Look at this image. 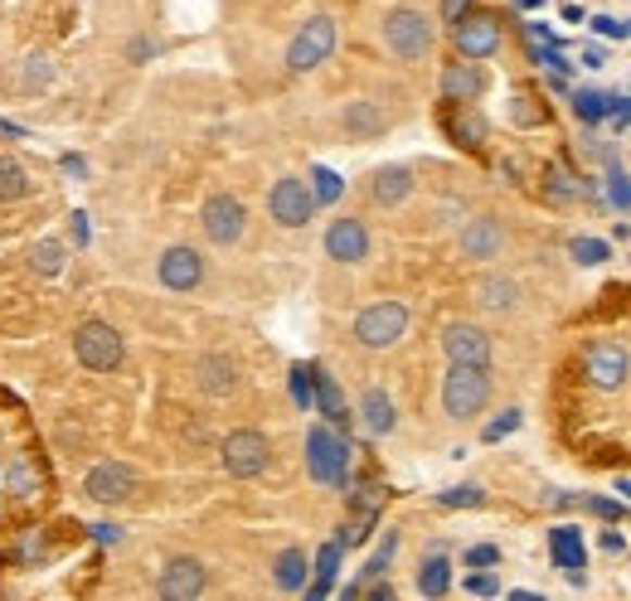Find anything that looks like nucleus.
<instances>
[{
	"instance_id": "43",
	"label": "nucleus",
	"mask_w": 631,
	"mask_h": 601,
	"mask_svg": "<svg viewBox=\"0 0 631 601\" xmlns=\"http://www.w3.org/2000/svg\"><path fill=\"white\" fill-rule=\"evenodd\" d=\"M607 122H613L617 131L631 127V102H627V98H617V92H613V102H607Z\"/></svg>"
},
{
	"instance_id": "26",
	"label": "nucleus",
	"mask_w": 631,
	"mask_h": 601,
	"mask_svg": "<svg viewBox=\"0 0 631 601\" xmlns=\"http://www.w3.org/2000/svg\"><path fill=\"white\" fill-rule=\"evenodd\" d=\"M447 587H452V563L442 553H432L428 563L418 567V592L422 597H447Z\"/></svg>"
},
{
	"instance_id": "17",
	"label": "nucleus",
	"mask_w": 631,
	"mask_h": 601,
	"mask_svg": "<svg viewBox=\"0 0 631 601\" xmlns=\"http://www.w3.org/2000/svg\"><path fill=\"white\" fill-rule=\"evenodd\" d=\"M505 247V228L501 219H491V214H481V219H471L462 228V257H471V263H485V257H495Z\"/></svg>"
},
{
	"instance_id": "46",
	"label": "nucleus",
	"mask_w": 631,
	"mask_h": 601,
	"mask_svg": "<svg viewBox=\"0 0 631 601\" xmlns=\"http://www.w3.org/2000/svg\"><path fill=\"white\" fill-rule=\"evenodd\" d=\"M588 510L603 514V520H622V504H613V500H588Z\"/></svg>"
},
{
	"instance_id": "40",
	"label": "nucleus",
	"mask_w": 631,
	"mask_h": 601,
	"mask_svg": "<svg viewBox=\"0 0 631 601\" xmlns=\"http://www.w3.org/2000/svg\"><path fill=\"white\" fill-rule=\"evenodd\" d=\"M520 427V408H510L505 418H495L491 427H485V442H501V437H510V432Z\"/></svg>"
},
{
	"instance_id": "48",
	"label": "nucleus",
	"mask_w": 631,
	"mask_h": 601,
	"mask_svg": "<svg viewBox=\"0 0 631 601\" xmlns=\"http://www.w3.org/2000/svg\"><path fill=\"white\" fill-rule=\"evenodd\" d=\"M365 592L375 601H394V587H389V583H375V587H365Z\"/></svg>"
},
{
	"instance_id": "51",
	"label": "nucleus",
	"mask_w": 631,
	"mask_h": 601,
	"mask_svg": "<svg viewBox=\"0 0 631 601\" xmlns=\"http://www.w3.org/2000/svg\"><path fill=\"white\" fill-rule=\"evenodd\" d=\"M74 238H78V243H88V219H83V214L74 219Z\"/></svg>"
},
{
	"instance_id": "30",
	"label": "nucleus",
	"mask_w": 631,
	"mask_h": 601,
	"mask_svg": "<svg viewBox=\"0 0 631 601\" xmlns=\"http://www.w3.org/2000/svg\"><path fill=\"white\" fill-rule=\"evenodd\" d=\"M340 548L345 544H326L316 553V583H312V597H326L330 592V583H336V573H340Z\"/></svg>"
},
{
	"instance_id": "12",
	"label": "nucleus",
	"mask_w": 631,
	"mask_h": 601,
	"mask_svg": "<svg viewBox=\"0 0 631 601\" xmlns=\"http://www.w3.org/2000/svg\"><path fill=\"white\" fill-rule=\"evenodd\" d=\"M442 349H447L452 365H485L491 369V335H485L481 325H471V320H452V325L442 330Z\"/></svg>"
},
{
	"instance_id": "19",
	"label": "nucleus",
	"mask_w": 631,
	"mask_h": 601,
	"mask_svg": "<svg viewBox=\"0 0 631 601\" xmlns=\"http://www.w3.org/2000/svg\"><path fill=\"white\" fill-rule=\"evenodd\" d=\"M194 383H200L210 398H229L238 388V365L229 355H204L200 365H194Z\"/></svg>"
},
{
	"instance_id": "7",
	"label": "nucleus",
	"mask_w": 631,
	"mask_h": 601,
	"mask_svg": "<svg viewBox=\"0 0 631 601\" xmlns=\"http://www.w3.org/2000/svg\"><path fill=\"white\" fill-rule=\"evenodd\" d=\"M224 471L238 475V481H253V475H263L267 471V461H273V447H267V437L263 432H253V427H238L224 437Z\"/></svg>"
},
{
	"instance_id": "5",
	"label": "nucleus",
	"mask_w": 631,
	"mask_h": 601,
	"mask_svg": "<svg viewBox=\"0 0 631 601\" xmlns=\"http://www.w3.org/2000/svg\"><path fill=\"white\" fill-rule=\"evenodd\" d=\"M306 471L320 485H345L350 475V442L330 427H312L306 432Z\"/></svg>"
},
{
	"instance_id": "21",
	"label": "nucleus",
	"mask_w": 631,
	"mask_h": 601,
	"mask_svg": "<svg viewBox=\"0 0 631 601\" xmlns=\"http://www.w3.org/2000/svg\"><path fill=\"white\" fill-rule=\"evenodd\" d=\"M369 194H375V204H384V209H394L413 194V170L408 165H384V170H375V180H369Z\"/></svg>"
},
{
	"instance_id": "11",
	"label": "nucleus",
	"mask_w": 631,
	"mask_h": 601,
	"mask_svg": "<svg viewBox=\"0 0 631 601\" xmlns=\"http://www.w3.org/2000/svg\"><path fill=\"white\" fill-rule=\"evenodd\" d=\"M83 490H88V500H98V504H122L131 490H137V471H131L127 461H98L88 471V481H83Z\"/></svg>"
},
{
	"instance_id": "27",
	"label": "nucleus",
	"mask_w": 631,
	"mask_h": 601,
	"mask_svg": "<svg viewBox=\"0 0 631 601\" xmlns=\"http://www.w3.org/2000/svg\"><path fill=\"white\" fill-rule=\"evenodd\" d=\"M485 310H515V300H520V286L510 282V277H485L481 292H476Z\"/></svg>"
},
{
	"instance_id": "39",
	"label": "nucleus",
	"mask_w": 631,
	"mask_h": 601,
	"mask_svg": "<svg viewBox=\"0 0 631 601\" xmlns=\"http://www.w3.org/2000/svg\"><path fill=\"white\" fill-rule=\"evenodd\" d=\"M593 29H597V35H607V39H631V20H617V15H597Z\"/></svg>"
},
{
	"instance_id": "22",
	"label": "nucleus",
	"mask_w": 631,
	"mask_h": 601,
	"mask_svg": "<svg viewBox=\"0 0 631 601\" xmlns=\"http://www.w3.org/2000/svg\"><path fill=\"white\" fill-rule=\"evenodd\" d=\"M442 92H447V102H476L485 92V74L476 64H452L442 74Z\"/></svg>"
},
{
	"instance_id": "6",
	"label": "nucleus",
	"mask_w": 631,
	"mask_h": 601,
	"mask_svg": "<svg viewBox=\"0 0 631 601\" xmlns=\"http://www.w3.org/2000/svg\"><path fill=\"white\" fill-rule=\"evenodd\" d=\"M330 49H336V20L330 15H312L302 29H296L292 49H287V68L292 74H312L316 64H326Z\"/></svg>"
},
{
	"instance_id": "38",
	"label": "nucleus",
	"mask_w": 631,
	"mask_h": 601,
	"mask_svg": "<svg viewBox=\"0 0 631 601\" xmlns=\"http://www.w3.org/2000/svg\"><path fill=\"white\" fill-rule=\"evenodd\" d=\"M607 194H613V204H617V209H631V180H627L622 170H617V165H613V170H607Z\"/></svg>"
},
{
	"instance_id": "4",
	"label": "nucleus",
	"mask_w": 631,
	"mask_h": 601,
	"mask_svg": "<svg viewBox=\"0 0 631 601\" xmlns=\"http://www.w3.org/2000/svg\"><path fill=\"white\" fill-rule=\"evenodd\" d=\"M408 335V306L403 300H375L355 316V340L365 349H389Z\"/></svg>"
},
{
	"instance_id": "36",
	"label": "nucleus",
	"mask_w": 631,
	"mask_h": 601,
	"mask_svg": "<svg viewBox=\"0 0 631 601\" xmlns=\"http://www.w3.org/2000/svg\"><path fill=\"white\" fill-rule=\"evenodd\" d=\"M292 398H296V408H312L316 402V369L312 365H292Z\"/></svg>"
},
{
	"instance_id": "10",
	"label": "nucleus",
	"mask_w": 631,
	"mask_h": 601,
	"mask_svg": "<svg viewBox=\"0 0 631 601\" xmlns=\"http://www.w3.org/2000/svg\"><path fill=\"white\" fill-rule=\"evenodd\" d=\"M200 223H204V238H210L214 247H229V243H238V238H243L248 209L234 200V194H214V200H204Z\"/></svg>"
},
{
	"instance_id": "8",
	"label": "nucleus",
	"mask_w": 631,
	"mask_h": 601,
	"mask_svg": "<svg viewBox=\"0 0 631 601\" xmlns=\"http://www.w3.org/2000/svg\"><path fill=\"white\" fill-rule=\"evenodd\" d=\"M267 214H273L282 228H306L316 214V194L306 180H296V175H282V180L267 190Z\"/></svg>"
},
{
	"instance_id": "20",
	"label": "nucleus",
	"mask_w": 631,
	"mask_h": 601,
	"mask_svg": "<svg viewBox=\"0 0 631 601\" xmlns=\"http://www.w3.org/2000/svg\"><path fill=\"white\" fill-rule=\"evenodd\" d=\"M359 422H365L369 437H389V432L399 427L394 398H389L384 388H365V398H359Z\"/></svg>"
},
{
	"instance_id": "9",
	"label": "nucleus",
	"mask_w": 631,
	"mask_h": 601,
	"mask_svg": "<svg viewBox=\"0 0 631 601\" xmlns=\"http://www.w3.org/2000/svg\"><path fill=\"white\" fill-rule=\"evenodd\" d=\"M583 374H588L593 388L617 393L631 379V359H627V349L617 345V340H593V345H588V355H583Z\"/></svg>"
},
{
	"instance_id": "3",
	"label": "nucleus",
	"mask_w": 631,
	"mask_h": 601,
	"mask_svg": "<svg viewBox=\"0 0 631 601\" xmlns=\"http://www.w3.org/2000/svg\"><path fill=\"white\" fill-rule=\"evenodd\" d=\"M74 355H78L83 369H92V374H112V369H122V359H127V345H122V335L108 320H88L74 335Z\"/></svg>"
},
{
	"instance_id": "1",
	"label": "nucleus",
	"mask_w": 631,
	"mask_h": 601,
	"mask_svg": "<svg viewBox=\"0 0 631 601\" xmlns=\"http://www.w3.org/2000/svg\"><path fill=\"white\" fill-rule=\"evenodd\" d=\"M485 402H491V374H485V365H452V374L442 379V412L452 422H471Z\"/></svg>"
},
{
	"instance_id": "33",
	"label": "nucleus",
	"mask_w": 631,
	"mask_h": 601,
	"mask_svg": "<svg viewBox=\"0 0 631 601\" xmlns=\"http://www.w3.org/2000/svg\"><path fill=\"white\" fill-rule=\"evenodd\" d=\"M5 481H10V495H35L39 490V475L25 456H15V461L5 465Z\"/></svg>"
},
{
	"instance_id": "47",
	"label": "nucleus",
	"mask_w": 631,
	"mask_h": 601,
	"mask_svg": "<svg viewBox=\"0 0 631 601\" xmlns=\"http://www.w3.org/2000/svg\"><path fill=\"white\" fill-rule=\"evenodd\" d=\"M550 194H554V200H568V194H573V184H568V175H550Z\"/></svg>"
},
{
	"instance_id": "34",
	"label": "nucleus",
	"mask_w": 631,
	"mask_h": 601,
	"mask_svg": "<svg viewBox=\"0 0 631 601\" xmlns=\"http://www.w3.org/2000/svg\"><path fill=\"white\" fill-rule=\"evenodd\" d=\"M312 194H316V204H336L340 200V194H345V180H340V175L336 170H326V165H316V170H312Z\"/></svg>"
},
{
	"instance_id": "52",
	"label": "nucleus",
	"mask_w": 631,
	"mask_h": 601,
	"mask_svg": "<svg viewBox=\"0 0 631 601\" xmlns=\"http://www.w3.org/2000/svg\"><path fill=\"white\" fill-rule=\"evenodd\" d=\"M544 0H515V10H540Z\"/></svg>"
},
{
	"instance_id": "15",
	"label": "nucleus",
	"mask_w": 631,
	"mask_h": 601,
	"mask_svg": "<svg viewBox=\"0 0 631 601\" xmlns=\"http://www.w3.org/2000/svg\"><path fill=\"white\" fill-rule=\"evenodd\" d=\"M452 39H457L462 59H491L495 49H501V20L495 15H462L457 29H452Z\"/></svg>"
},
{
	"instance_id": "29",
	"label": "nucleus",
	"mask_w": 631,
	"mask_h": 601,
	"mask_svg": "<svg viewBox=\"0 0 631 601\" xmlns=\"http://www.w3.org/2000/svg\"><path fill=\"white\" fill-rule=\"evenodd\" d=\"M25 194H29V170L15 155H0V204L25 200Z\"/></svg>"
},
{
	"instance_id": "18",
	"label": "nucleus",
	"mask_w": 631,
	"mask_h": 601,
	"mask_svg": "<svg viewBox=\"0 0 631 601\" xmlns=\"http://www.w3.org/2000/svg\"><path fill=\"white\" fill-rule=\"evenodd\" d=\"M550 548H554V563L568 573V583L583 587V567H588V558H583V534H578L573 524H558L554 534H550Z\"/></svg>"
},
{
	"instance_id": "50",
	"label": "nucleus",
	"mask_w": 631,
	"mask_h": 601,
	"mask_svg": "<svg viewBox=\"0 0 631 601\" xmlns=\"http://www.w3.org/2000/svg\"><path fill=\"white\" fill-rule=\"evenodd\" d=\"M603 548L607 553H622V534H603Z\"/></svg>"
},
{
	"instance_id": "13",
	"label": "nucleus",
	"mask_w": 631,
	"mask_h": 601,
	"mask_svg": "<svg viewBox=\"0 0 631 601\" xmlns=\"http://www.w3.org/2000/svg\"><path fill=\"white\" fill-rule=\"evenodd\" d=\"M204 583H210V573H204L200 558H171V563L161 567L156 592L165 601H194V597L204 592Z\"/></svg>"
},
{
	"instance_id": "45",
	"label": "nucleus",
	"mask_w": 631,
	"mask_h": 601,
	"mask_svg": "<svg viewBox=\"0 0 631 601\" xmlns=\"http://www.w3.org/2000/svg\"><path fill=\"white\" fill-rule=\"evenodd\" d=\"M471 5H476V0H442V20H447V25H457Z\"/></svg>"
},
{
	"instance_id": "49",
	"label": "nucleus",
	"mask_w": 631,
	"mask_h": 601,
	"mask_svg": "<svg viewBox=\"0 0 631 601\" xmlns=\"http://www.w3.org/2000/svg\"><path fill=\"white\" fill-rule=\"evenodd\" d=\"M583 64H588V68H603V64H607V59H603V49H588V54H583Z\"/></svg>"
},
{
	"instance_id": "2",
	"label": "nucleus",
	"mask_w": 631,
	"mask_h": 601,
	"mask_svg": "<svg viewBox=\"0 0 631 601\" xmlns=\"http://www.w3.org/2000/svg\"><path fill=\"white\" fill-rule=\"evenodd\" d=\"M384 44H389V54H394V59H403V64L428 59V49H432L428 15H422V10H413V5L389 10V15H384Z\"/></svg>"
},
{
	"instance_id": "24",
	"label": "nucleus",
	"mask_w": 631,
	"mask_h": 601,
	"mask_svg": "<svg viewBox=\"0 0 631 601\" xmlns=\"http://www.w3.org/2000/svg\"><path fill=\"white\" fill-rule=\"evenodd\" d=\"M306 573H312V563H306L302 548H282V553H277L273 577H277V587H282V592H302V587H306Z\"/></svg>"
},
{
	"instance_id": "42",
	"label": "nucleus",
	"mask_w": 631,
	"mask_h": 601,
	"mask_svg": "<svg viewBox=\"0 0 631 601\" xmlns=\"http://www.w3.org/2000/svg\"><path fill=\"white\" fill-rule=\"evenodd\" d=\"M45 82H49V59H45V54H35V59H29V78H25V88H29V92H39Z\"/></svg>"
},
{
	"instance_id": "16",
	"label": "nucleus",
	"mask_w": 631,
	"mask_h": 601,
	"mask_svg": "<svg viewBox=\"0 0 631 601\" xmlns=\"http://www.w3.org/2000/svg\"><path fill=\"white\" fill-rule=\"evenodd\" d=\"M326 257H336V263H365L369 257V228L359 219H336L326 228Z\"/></svg>"
},
{
	"instance_id": "28",
	"label": "nucleus",
	"mask_w": 631,
	"mask_h": 601,
	"mask_svg": "<svg viewBox=\"0 0 631 601\" xmlns=\"http://www.w3.org/2000/svg\"><path fill=\"white\" fill-rule=\"evenodd\" d=\"M312 408L326 412L336 427H345V422H350V408H345V398H340V388H336V379H330V374H316V402H312Z\"/></svg>"
},
{
	"instance_id": "41",
	"label": "nucleus",
	"mask_w": 631,
	"mask_h": 601,
	"mask_svg": "<svg viewBox=\"0 0 631 601\" xmlns=\"http://www.w3.org/2000/svg\"><path fill=\"white\" fill-rule=\"evenodd\" d=\"M467 563L471 567H495V563H501V548H495V544H476V548H467Z\"/></svg>"
},
{
	"instance_id": "14",
	"label": "nucleus",
	"mask_w": 631,
	"mask_h": 601,
	"mask_svg": "<svg viewBox=\"0 0 631 601\" xmlns=\"http://www.w3.org/2000/svg\"><path fill=\"white\" fill-rule=\"evenodd\" d=\"M161 286L165 292H194V286L204 282V257L194 253V247H165L161 253V267H156Z\"/></svg>"
},
{
	"instance_id": "44",
	"label": "nucleus",
	"mask_w": 631,
	"mask_h": 601,
	"mask_svg": "<svg viewBox=\"0 0 631 601\" xmlns=\"http://www.w3.org/2000/svg\"><path fill=\"white\" fill-rule=\"evenodd\" d=\"M467 592L471 597H495V592H501V583H495L491 573H476V577H467Z\"/></svg>"
},
{
	"instance_id": "35",
	"label": "nucleus",
	"mask_w": 631,
	"mask_h": 601,
	"mask_svg": "<svg viewBox=\"0 0 631 601\" xmlns=\"http://www.w3.org/2000/svg\"><path fill=\"white\" fill-rule=\"evenodd\" d=\"M438 504L442 510H476V504H485V490L481 485H457V490H442Z\"/></svg>"
},
{
	"instance_id": "31",
	"label": "nucleus",
	"mask_w": 631,
	"mask_h": 601,
	"mask_svg": "<svg viewBox=\"0 0 631 601\" xmlns=\"http://www.w3.org/2000/svg\"><path fill=\"white\" fill-rule=\"evenodd\" d=\"M607 102H613V92L578 88V92H573V112H578V122H603V117H607Z\"/></svg>"
},
{
	"instance_id": "32",
	"label": "nucleus",
	"mask_w": 631,
	"mask_h": 601,
	"mask_svg": "<svg viewBox=\"0 0 631 601\" xmlns=\"http://www.w3.org/2000/svg\"><path fill=\"white\" fill-rule=\"evenodd\" d=\"M452 137H457L462 146H481V141H485V122L476 117L471 107H462L457 117H452Z\"/></svg>"
},
{
	"instance_id": "25",
	"label": "nucleus",
	"mask_w": 631,
	"mask_h": 601,
	"mask_svg": "<svg viewBox=\"0 0 631 601\" xmlns=\"http://www.w3.org/2000/svg\"><path fill=\"white\" fill-rule=\"evenodd\" d=\"M29 267H35L39 277H59L68 267V247L59 243V238H39V243L29 247Z\"/></svg>"
},
{
	"instance_id": "23",
	"label": "nucleus",
	"mask_w": 631,
	"mask_h": 601,
	"mask_svg": "<svg viewBox=\"0 0 631 601\" xmlns=\"http://www.w3.org/2000/svg\"><path fill=\"white\" fill-rule=\"evenodd\" d=\"M345 131L355 141H375V137H384V131H389V117L375 107V102H350V107H345Z\"/></svg>"
},
{
	"instance_id": "37",
	"label": "nucleus",
	"mask_w": 631,
	"mask_h": 601,
	"mask_svg": "<svg viewBox=\"0 0 631 601\" xmlns=\"http://www.w3.org/2000/svg\"><path fill=\"white\" fill-rule=\"evenodd\" d=\"M568 253H573V263H583V267L607 263V243H603V238H573V243H568Z\"/></svg>"
}]
</instances>
